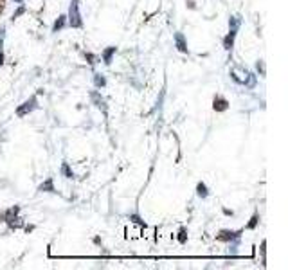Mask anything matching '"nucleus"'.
I'll list each match as a JSON object with an SVG mask.
<instances>
[{"mask_svg": "<svg viewBox=\"0 0 288 270\" xmlns=\"http://www.w3.org/2000/svg\"><path fill=\"white\" fill-rule=\"evenodd\" d=\"M70 23L72 26H80V13H78V2L74 0V4L70 6Z\"/></svg>", "mask_w": 288, "mask_h": 270, "instance_id": "f257e3e1", "label": "nucleus"}]
</instances>
